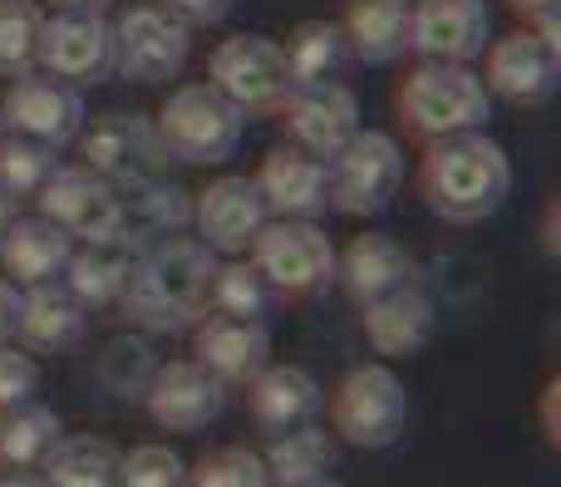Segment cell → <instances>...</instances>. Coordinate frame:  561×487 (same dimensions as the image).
I'll return each instance as SVG.
<instances>
[{
	"label": "cell",
	"mask_w": 561,
	"mask_h": 487,
	"mask_svg": "<svg viewBox=\"0 0 561 487\" xmlns=\"http://www.w3.org/2000/svg\"><path fill=\"white\" fill-rule=\"evenodd\" d=\"M266 217L272 212H266L252 177L222 173L203 193H193V236L213 256H247L256 232L266 227Z\"/></svg>",
	"instance_id": "obj_13"
},
{
	"label": "cell",
	"mask_w": 561,
	"mask_h": 487,
	"mask_svg": "<svg viewBox=\"0 0 561 487\" xmlns=\"http://www.w3.org/2000/svg\"><path fill=\"white\" fill-rule=\"evenodd\" d=\"M59 439H65L59 414L45 404L25 399L15 409H0V463L5 468H39Z\"/></svg>",
	"instance_id": "obj_31"
},
{
	"label": "cell",
	"mask_w": 561,
	"mask_h": 487,
	"mask_svg": "<svg viewBox=\"0 0 561 487\" xmlns=\"http://www.w3.org/2000/svg\"><path fill=\"white\" fill-rule=\"evenodd\" d=\"M517 15L527 20V30H547V35H561L557 30V0H507Z\"/></svg>",
	"instance_id": "obj_40"
},
{
	"label": "cell",
	"mask_w": 561,
	"mask_h": 487,
	"mask_svg": "<svg viewBox=\"0 0 561 487\" xmlns=\"http://www.w3.org/2000/svg\"><path fill=\"white\" fill-rule=\"evenodd\" d=\"M409 424V394L389 364H355L330 390V433L350 449H389Z\"/></svg>",
	"instance_id": "obj_5"
},
{
	"label": "cell",
	"mask_w": 561,
	"mask_h": 487,
	"mask_svg": "<svg viewBox=\"0 0 561 487\" xmlns=\"http://www.w3.org/2000/svg\"><path fill=\"white\" fill-rule=\"evenodd\" d=\"M252 183L272 217H306V222H316L330 207V163L296 143L266 153L262 173Z\"/></svg>",
	"instance_id": "obj_20"
},
{
	"label": "cell",
	"mask_w": 561,
	"mask_h": 487,
	"mask_svg": "<svg viewBox=\"0 0 561 487\" xmlns=\"http://www.w3.org/2000/svg\"><path fill=\"white\" fill-rule=\"evenodd\" d=\"M359 325H365V340L375 355H385V360H409V355H419L428 340H434V325H438V311L434 301H428V291H419L414 286H399V291L379 295V301L359 305Z\"/></svg>",
	"instance_id": "obj_21"
},
{
	"label": "cell",
	"mask_w": 561,
	"mask_h": 487,
	"mask_svg": "<svg viewBox=\"0 0 561 487\" xmlns=\"http://www.w3.org/2000/svg\"><path fill=\"white\" fill-rule=\"evenodd\" d=\"M75 143H79V167L99 173L114 187L163 177V167H168L163 138H158L153 118H144V114H104L79 128Z\"/></svg>",
	"instance_id": "obj_9"
},
{
	"label": "cell",
	"mask_w": 561,
	"mask_h": 487,
	"mask_svg": "<svg viewBox=\"0 0 561 487\" xmlns=\"http://www.w3.org/2000/svg\"><path fill=\"white\" fill-rule=\"evenodd\" d=\"M49 5H55V10H99V15H104L114 0H49Z\"/></svg>",
	"instance_id": "obj_46"
},
{
	"label": "cell",
	"mask_w": 561,
	"mask_h": 487,
	"mask_svg": "<svg viewBox=\"0 0 561 487\" xmlns=\"http://www.w3.org/2000/svg\"><path fill=\"white\" fill-rule=\"evenodd\" d=\"M128 262L134 252L118 242H84L69 252L65 262V291L75 295L84 311H99V305H118V291L128 281Z\"/></svg>",
	"instance_id": "obj_29"
},
{
	"label": "cell",
	"mask_w": 561,
	"mask_h": 487,
	"mask_svg": "<svg viewBox=\"0 0 561 487\" xmlns=\"http://www.w3.org/2000/svg\"><path fill=\"white\" fill-rule=\"evenodd\" d=\"M153 128L173 163L222 167L227 158L237 153V143H242L247 114L203 79V84H178L173 94L163 98V108H158Z\"/></svg>",
	"instance_id": "obj_3"
},
{
	"label": "cell",
	"mask_w": 561,
	"mask_h": 487,
	"mask_svg": "<svg viewBox=\"0 0 561 487\" xmlns=\"http://www.w3.org/2000/svg\"><path fill=\"white\" fill-rule=\"evenodd\" d=\"M187 25L163 5H128L114 25V69L134 84H168L187 65Z\"/></svg>",
	"instance_id": "obj_11"
},
{
	"label": "cell",
	"mask_w": 561,
	"mask_h": 487,
	"mask_svg": "<svg viewBox=\"0 0 561 487\" xmlns=\"http://www.w3.org/2000/svg\"><path fill=\"white\" fill-rule=\"evenodd\" d=\"M69 252H75V236L65 227H55L45 212L39 217H15V222L0 232V271L10 286H45L65 271Z\"/></svg>",
	"instance_id": "obj_24"
},
{
	"label": "cell",
	"mask_w": 561,
	"mask_h": 487,
	"mask_svg": "<svg viewBox=\"0 0 561 487\" xmlns=\"http://www.w3.org/2000/svg\"><path fill=\"white\" fill-rule=\"evenodd\" d=\"M15 217H20V197H10L5 187H0V232H5V227L15 222Z\"/></svg>",
	"instance_id": "obj_45"
},
{
	"label": "cell",
	"mask_w": 561,
	"mask_h": 487,
	"mask_svg": "<svg viewBox=\"0 0 561 487\" xmlns=\"http://www.w3.org/2000/svg\"><path fill=\"white\" fill-rule=\"evenodd\" d=\"M187 487H272L262 453L252 449H217L187 473Z\"/></svg>",
	"instance_id": "obj_36"
},
{
	"label": "cell",
	"mask_w": 561,
	"mask_h": 487,
	"mask_svg": "<svg viewBox=\"0 0 561 487\" xmlns=\"http://www.w3.org/2000/svg\"><path fill=\"white\" fill-rule=\"evenodd\" d=\"M118 459L124 453L108 439L79 433V439H59L55 453L39 463L45 487H118Z\"/></svg>",
	"instance_id": "obj_30"
},
{
	"label": "cell",
	"mask_w": 561,
	"mask_h": 487,
	"mask_svg": "<svg viewBox=\"0 0 561 487\" xmlns=\"http://www.w3.org/2000/svg\"><path fill=\"white\" fill-rule=\"evenodd\" d=\"M0 138H5V118H0Z\"/></svg>",
	"instance_id": "obj_47"
},
{
	"label": "cell",
	"mask_w": 561,
	"mask_h": 487,
	"mask_svg": "<svg viewBox=\"0 0 561 487\" xmlns=\"http://www.w3.org/2000/svg\"><path fill=\"white\" fill-rule=\"evenodd\" d=\"M217 256L197 236L173 232L138 246L128 262V281L118 291V311L144 335L193 331L207 315V286H213Z\"/></svg>",
	"instance_id": "obj_1"
},
{
	"label": "cell",
	"mask_w": 561,
	"mask_h": 487,
	"mask_svg": "<svg viewBox=\"0 0 561 487\" xmlns=\"http://www.w3.org/2000/svg\"><path fill=\"white\" fill-rule=\"evenodd\" d=\"M493 98H507L517 108H537L557 94L561 84V35L547 30H517V35L488 39L483 74Z\"/></svg>",
	"instance_id": "obj_10"
},
{
	"label": "cell",
	"mask_w": 561,
	"mask_h": 487,
	"mask_svg": "<svg viewBox=\"0 0 561 487\" xmlns=\"http://www.w3.org/2000/svg\"><path fill=\"white\" fill-rule=\"evenodd\" d=\"M45 10L39 0H0V79H20L39 65Z\"/></svg>",
	"instance_id": "obj_34"
},
{
	"label": "cell",
	"mask_w": 561,
	"mask_h": 487,
	"mask_svg": "<svg viewBox=\"0 0 561 487\" xmlns=\"http://www.w3.org/2000/svg\"><path fill=\"white\" fill-rule=\"evenodd\" d=\"M330 163V207L345 217H379L404 183V153L389 134L359 128Z\"/></svg>",
	"instance_id": "obj_8"
},
{
	"label": "cell",
	"mask_w": 561,
	"mask_h": 487,
	"mask_svg": "<svg viewBox=\"0 0 561 487\" xmlns=\"http://www.w3.org/2000/svg\"><path fill=\"white\" fill-rule=\"evenodd\" d=\"M89 331V311L65 291V286L45 281L30 286L20 295V315H15V335L39 355H59L69 345H79Z\"/></svg>",
	"instance_id": "obj_26"
},
{
	"label": "cell",
	"mask_w": 561,
	"mask_h": 487,
	"mask_svg": "<svg viewBox=\"0 0 561 487\" xmlns=\"http://www.w3.org/2000/svg\"><path fill=\"white\" fill-rule=\"evenodd\" d=\"M193 227V193H183L178 183L148 177V183L118 187V246L138 252V246L173 236Z\"/></svg>",
	"instance_id": "obj_23"
},
{
	"label": "cell",
	"mask_w": 561,
	"mask_h": 487,
	"mask_svg": "<svg viewBox=\"0 0 561 487\" xmlns=\"http://www.w3.org/2000/svg\"><path fill=\"white\" fill-rule=\"evenodd\" d=\"M262 463L272 487H325L340 463V443L320 424H300V429L272 433V449Z\"/></svg>",
	"instance_id": "obj_27"
},
{
	"label": "cell",
	"mask_w": 561,
	"mask_h": 487,
	"mask_svg": "<svg viewBox=\"0 0 561 487\" xmlns=\"http://www.w3.org/2000/svg\"><path fill=\"white\" fill-rule=\"evenodd\" d=\"M118 487H187V463L163 443H144L118 459Z\"/></svg>",
	"instance_id": "obj_37"
},
{
	"label": "cell",
	"mask_w": 561,
	"mask_h": 487,
	"mask_svg": "<svg viewBox=\"0 0 561 487\" xmlns=\"http://www.w3.org/2000/svg\"><path fill=\"white\" fill-rule=\"evenodd\" d=\"M419 193L434 217L473 227L503 212L507 193H513V158L488 134L434 138L424 163H419Z\"/></svg>",
	"instance_id": "obj_2"
},
{
	"label": "cell",
	"mask_w": 561,
	"mask_h": 487,
	"mask_svg": "<svg viewBox=\"0 0 561 487\" xmlns=\"http://www.w3.org/2000/svg\"><path fill=\"white\" fill-rule=\"evenodd\" d=\"M414 276H419L414 256L389 232H365L345 252H335V281L345 286V295L355 305L379 301V295L399 291V286H414Z\"/></svg>",
	"instance_id": "obj_22"
},
{
	"label": "cell",
	"mask_w": 561,
	"mask_h": 487,
	"mask_svg": "<svg viewBox=\"0 0 561 487\" xmlns=\"http://www.w3.org/2000/svg\"><path fill=\"white\" fill-rule=\"evenodd\" d=\"M409 15H414V0H350L340 20L350 55L365 65L399 59L409 49Z\"/></svg>",
	"instance_id": "obj_28"
},
{
	"label": "cell",
	"mask_w": 561,
	"mask_h": 487,
	"mask_svg": "<svg viewBox=\"0 0 561 487\" xmlns=\"http://www.w3.org/2000/svg\"><path fill=\"white\" fill-rule=\"evenodd\" d=\"M557 404H561V380L552 374L542 390V439L547 449H561V419H557Z\"/></svg>",
	"instance_id": "obj_41"
},
{
	"label": "cell",
	"mask_w": 561,
	"mask_h": 487,
	"mask_svg": "<svg viewBox=\"0 0 561 487\" xmlns=\"http://www.w3.org/2000/svg\"><path fill=\"white\" fill-rule=\"evenodd\" d=\"M158 5L193 30V25H217V20H227L237 0H158Z\"/></svg>",
	"instance_id": "obj_39"
},
{
	"label": "cell",
	"mask_w": 561,
	"mask_h": 487,
	"mask_svg": "<svg viewBox=\"0 0 561 487\" xmlns=\"http://www.w3.org/2000/svg\"><path fill=\"white\" fill-rule=\"evenodd\" d=\"M15 315H20V286H10L0 276V345L15 335Z\"/></svg>",
	"instance_id": "obj_42"
},
{
	"label": "cell",
	"mask_w": 561,
	"mask_h": 487,
	"mask_svg": "<svg viewBox=\"0 0 561 487\" xmlns=\"http://www.w3.org/2000/svg\"><path fill=\"white\" fill-rule=\"evenodd\" d=\"M207 84L232 98L242 114H276L290 98L296 79H290V69H286L280 39L247 30V35L222 39V45L207 55Z\"/></svg>",
	"instance_id": "obj_7"
},
{
	"label": "cell",
	"mask_w": 561,
	"mask_h": 487,
	"mask_svg": "<svg viewBox=\"0 0 561 487\" xmlns=\"http://www.w3.org/2000/svg\"><path fill=\"white\" fill-rule=\"evenodd\" d=\"M35 390H39V364L5 340L0 345V409H15V404L35 399Z\"/></svg>",
	"instance_id": "obj_38"
},
{
	"label": "cell",
	"mask_w": 561,
	"mask_h": 487,
	"mask_svg": "<svg viewBox=\"0 0 561 487\" xmlns=\"http://www.w3.org/2000/svg\"><path fill=\"white\" fill-rule=\"evenodd\" d=\"M280 49H286V69L296 84H325L350 59L345 30H340L335 20H300Z\"/></svg>",
	"instance_id": "obj_32"
},
{
	"label": "cell",
	"mask_w": 561,
	"mask_h": 487,
	"mask_svg": "<svg viewBox=\"0 0 561 487\" xmlns=\"http://www.w3.org/2000/svg\"><path fill=\"white\" fill-rule=\"evenodd\" d=\"M55 167H59V148L5 128V138H0V187L10 197H39V187L55 177Z\"/></svg>",
	"instance_id": "obj_35"
},
{
	"label": "cell",
	"mask_w": 561,
	"mask_h": 487,
	"mask_svg": "<svg viewBox=\"0 0 561 487\" xmlns=\"http://www.w3.org/2000/svg\"><path fill=\"white\" fill-rule=\"evenodd\" d=\"M148 419L168 433H197L227 409V384L197 360H168L144 384Z\"/></svg>",
	"instance_id": "obj_15"
},
{
	"label": "cell",
	"mask_w": 561,
	"mask_h": 487,
	"mask_svg": "<svg viewBox=\"0 0 561 487\" xmlns=\"http://www.w3.org/2000/svg\"><path fill=\"white\" fill-rule=\"evenodd\" d=\"M39 65L75 89L104 84L114 74V25L99 10H55L45 15Z\"/></svg>",
	"instance_id": "obj_12"
},
{
	"label": "cell",
	"mask_w": 561,
	"mask_h": 487,
	"mask_svg": "<svg viewBox=\"0 0 561 487\" xmlns=\"http://www.w3.org/2000/svg\"><path fill=\"white\" fill-rule=\"evenodd\" d=\"M280 114H286V134L296 138V148H306L316 158H335L359 134V98L340 79L296 84L290 98L280 104Z\"/></svg>",
	"instance_id": "obj_18"
},
{
	"label": "cell",
	"mask_w": 561,
	"mask_h": 487,
	"mask_svg": "<svg viewBox=\"0 0 561 487\" xmlns=\"http://www.w3.org/2000/svg\"><path fill=\"white\" fill-rule=\"evenodd\" d=\"M247 262L286 301H310V295L330 291V281H335V242L306 217H266Z\"/></svg>",
	"instance_id": "obj_6"
},
{
	"label": "cell",
	"mask_w": 561,
	"mask_h": 487,
	"mask_svg": "<svg viewBox=\"0 0 561 487\" xmlns=\"http://www.w3.org/2000/svg\"><path fill=\"white\" fill-rule=\"evenodd\" d=\"M193 360L222 384H252L272 364V331L247 315H203L193 325Z\"/></svg>",
	"instance_id": "obj_19"
},
{
	"label": "cell",
	"mask_w": 561,
	"mask_h": 487,
	"mask_svg": "<svg viewBox=\"0 0 561 487\" xmlns=\"http://www.w3.org/2000/svg\"><path fill=\"white\" fill-rule=\"evenodd\" d=\"M0 118H5L10 134L39 138V143H49V148L75 143L79 128L89 124L84 94L55 74H20L15 84L5 89V98H0Z\"/></svg>",
	"instance_id": "obj_14"
},
{
	"label": "cell",
	"mask_w": 561,
	"mask_h": 487,
	"mask_svg": "<svg viewBox=\"0 0 561 487\" xmlns=\"http://www.w3.org/2000/svg\"><path fill=\"white\" fill-rule=\"evenodd\" d=\"M399 114L424 138L483 134L488 118H493V94H488V84L478 79V69L424 59V65L409 69V79L399 84Z\"/></svg>",
	"instance_id": "obj_4"
},
{
	"label": "cell",
	"mask_w": 561,
	"mask_h": 487,
	"mask_svg": "<svg viewBox=\"0 0 561 487\" xmlns=\"http://www.w3.org/2000/svg\"><path fill=\"white\" fill-rule=\"evenodd\" d=\"M39 212L75 242H118V187L79 163L55 167V177L39 187Z\"/></svg>",
	"instance_id": "obj_16"
},
{
	"label": "cell",
	"mask_w": 561,
	"mask_h": 487,
	"mask_svg": "<svg viewBox=\"0 0 561 487\" xmlns=\"http://www.w3.org/2000/svg\"><path fill=\"white\" fill-rule=\"evenodd\" d=\"M542 246H547V256H557V202H547V217H542Z\"/></svg>",
	"instance_id": "obj_44"
},
{
	"label": "cell",
	"mask_w": 561,
	"mask_h": 487,
	"mask_svg": "<svg viewBox=\"0 0 561 487\" xmlns=\"http://www.w3.org/2000/svg\"><path fill=\"white\" fill-rule=\"evenodd\" d=\"M276 301V291L266 286V276L242 256H227L213 266V286H207V311L217 315H247V321H266V305Z\"/></svg>",
	"instance_id": "obj_33"
},
{
	"label": "cell",
	"mask_w": 561,
	"mask_h": 487,
	"mask_svg": "<svg viewBox=\"0 0 561 487\" xmlns=\"http://www.w3.org/2000/svg\"><path fill=\"white\" fill-rule=\"evenodd\" d=\"M0 487H45V478H39V468H5L0 463Z\"/></svg>",
	"instance_id": "obj_43"
},
{
	"label": "cell",
	"mask_w": 561,
	"mask_h": 487,
	"mask_svg": "<svg viewBox=\"0 0 561 487\" xmlns=\"http://www.w3.org/2000/svg\"><path fill=\"white\" fill-rule=\"evenodd\" d=\"M493 39L488 0H419L409 15V49L434 65H468Z\"/></svg>",
	"instance_id": "obj_17"
},
{
	"label": "cell",
	"mask_w": 561,
	"mask_h": 487,
	"mask_svg": "<svg viewBox=\"0 0 561 487\" xmlns=\"http://www.w3.org/2000/svg\"><path fill=\"white\" fill-rule=\"evenodd\" d=\"M325 390L316 384V374L300 370V364H266L252 380V419L266 433H286L300 424H316Z\"/></svg>",
	"instance_id": "obj_25"
}]
</instances>
